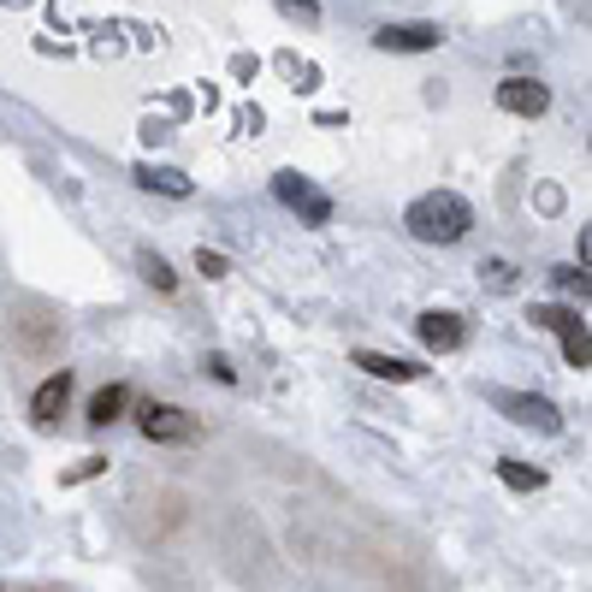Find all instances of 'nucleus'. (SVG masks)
<instances>
[{
  "label": "nucleus",
  "instance_id": "obj_7",
  "mask_svg": "<svg viewBox=\"0 0 592 592\" xmlns=\"http://www.w3.org/2000/svg\"><path fill=\"white\" fill-rule=\"evenodd\" d=\"M498 107L515 113V119H539V113L552 107V90H545V83H533V78H503L498 83Z\"/></svg>",
  "mask_w": 592,
  "mask_h": 592
},
{
  "label": "nucleus",
  "instance_id": "obj_17",
  "mask_svg": "<svg viewBox=\"0 0 592 592\" xmlns=\"http://www.w3.org/2000/svg\"><path fill=\"white\" fill-rule=\"evenodd\" d=\"M279 12H285V19H302V24L321 19V7H314V0H279Z\"/></svg>",
  "mask_w": 592,
  "mask_h": 592
},
{
  "label": "nucleus",
  "instance_id": "obj_13",
  "mask_svg": "<svg viewBox=\"0 0 592 592\" xmlns=\"http://www.w3.org/2000/svg\"><path fill=\"white\" fill-rule=\"evenodd\" d=\"M498 480L510 486V492H539L545 474H539V468H527V462H498Z\"/></svg>",
  "mask_w": 592,
  "mask_h": 592
},
{
  "label": "nucleus",
  "instance_id": "obj_12",
  "mask_svg": "<svg viewBox=\"0 0 592 592\" xmlns=\"http://www.w3.org/2000/svg\"><path fill=\"white\" fill-rule=\"evenodd\" d=\"M125 403H131V392H125V385H101V392L90 397V421H95V427L119 421V415H125Z\"/></svg>",
  "mask_w": 592,
  "mask_h": 592
},
{
  "label": "nucleus",
  "instance_id": "obj_4",
  "mask_svg": "<svg viewBox=\"0 0 592 592\" xmlns=\"http://www.w3.org/2000/svg\"><path fill=\"white\" fill-rule=\"evenodd\" d=\"M492 403L510 421H522V427H539V432H557L562 427V415H557V403L552 397H533V392H492Z\"/></svg>",
  "mask_w": 592,
  "mask_h": 592
},
{
  "label": "nucleus",
  "instance_id": "obj_8",
  "mask_svg": "<svg viewBox=\"0 0 592 592\" xmlns=\"http://www.w3.org/2000/svg\"><path fill=\"white\" fill-rule=\"evenodd\" d=\"M66 403H71V373L60 368V373H48V380L36 385V397H31V421L36 427H54L66 415Z\"/></svg>",
  "mask_w": 592,
  "mask_h": 592
},
{
  "label": "nucleus",
  "instance_id": "obj_9",
  "mask_svg": "<svg viewBox=\"0 0 592 592\" xmlns=\"http://www.w3.org/2000/svg\"><path fill=\"white\" fill-rule=\"evenodd\" d=\"M356 368L373 373V380H392V385H409V380H421V362H403V356H380V350H356Z\"/></svg>",
  "mask_w": 592,
  "mask_h": 592
},
{
  "label": "nucleus",
  "instance_id": "obj_15",
  "mask_svg": "<svg viewBox=\"0 0 592 592\" xmlns=\"http://www.w3.org/2000/svg\"><path fill=\"white\" fill-rule=\"evenodd\" d=\"M101 468H107V456H83L78 462V468H71V474H60V486H78V480H95V474Z\"/></svg>",
  "mask_w": 592,
  "mask_h": 592
},
{
  "label": "nucleus",
  "instance_id": "obj_1",
  "mask_svg": "<svg viewBox=\"0 0 592 592\" xmlns=\"http://www.w3.org/2000/svg\"><path fill=\"white\" fill-rule=\"evenodd\" d=\"M403 225H409L415 243H462V237H468V225H474V208L456 190H427V196L409 201Z\"/></svg>",
  "mask_w": 592,
  "mask_h": 592
},
{
  "label": "nucleus",
  "instance_id": "obj_5",
  "mask_svg": "<svg viewBox=\"0 0 592 592\" xmlns=\"http://www.w3.org/2000/svg\"><path fill=\"white\" fill-rule=\"evenodd\" d=\"M444 42L439 24H380L373 31V48L380 54H432Z\"/></svg>",
  "mask_w": 592,
  "mask_h": 592
},
{
  "label": "nucleus",
  "instance_id": "obj_19",
  "mask_svg": "<svg viewBox=\"0 0 592 592\" xmlns=\"http://www.w3.org/2000/svg\"><path fill=\"white\" fill-rule=\"evenodd\" d=\"M208 373H213V380H220V385H231V380H237V373H231V362H225V356H208Z\"/></svg>",
  "mask_w": 592,
  "mask_h": 592
},
{
  "label": "nucleus",
  "instance_id": "obj_21",
  "mask_svg": "<svg viewBox=\"0 0 592 592\" xmlns=\"http://www.w3.org/2000/svg\"><path fill=\"white\" fill-rule=\"evenodd\" d=\"M0 7H24V0H0Z\"/></svg>",
  "mask_w": 592,
  "mask_h": 592
},
{
  "label": "nucleus",
  "instance_id": "obj_3",
  "mask_svg": "<svg viewBox=\"0 0 592 592\" xmlns=\"http://www.w3.org/2000/svg\"><path fill=\"white\" fill-rule=\"evenodd\" d=\"M272 196H279L285 208H297L309 225H326V220H332V196H326V190H314V184L302 178V172H279V178H272Z\"/></svg>",
  "mask_w": 592,
  "mask_h": 592
},
{
  "label": "nucleus",
  "instance_id": "obj_14",
  "mask_svg": "<svg viewBox=\"0 0 592 592\" xmlns=\"http://www.w3.org/2000/svg\"><path fill=\"white\" fill-rule=\"evenodd\" d=\"M142 279H149L154 291H178V272H172L166 255H154V249H142Z\"/></svg>",
  "mask_w": 592,
  "mask_h": 592
},
{
  "label": "nucleus",
  "instance_id": "obj_11",
  "mask_svg": "<svg viewBox=\"0 0 592 592\" xmlns=\"http://www.w3.org/2000/svg\"><path fill=\"white\" fill-rule=\"evenodd\" d=\"M137 184H142V190H161L172 201L190 196V178H184V172H172V166H137Z\"/></svg>",
  "mask_w": 592,
  "mask_h": 592
},
{
  "label": "nucleus",
  "instance_id": "obj_20",
  "mask_svg": "<svg viewBox=\"0 0 592 592\" xmlns=\"http://www.w3.org/2000/svg\"><path fill=\"white\" fill-rule=\"evenodd\" d=\"M486 272H492V285H498V291H503V285H515V267H510V262H492Z\"/></svg>",
  "mask_w": 592,
  "mask_h": 592
},
{
  "label": "nucleus",
  "instance_id": "obj_6",
  "mask_svg": "<svg viewBox=\"0 0 592 592\" xmlns=\"http://www.w3.org/2000/svg\"><path fill=\"white\" fill-rule=\"evenodd\" d=\"M415 338H421L432 356H451V350H462V338H468V332H462V314H451V309H427L421 321H415Z\"/></svg>",
  "mask_w": 592,
  "mask_h": 592
},
{
  "label": "nucleus",
  "instance_id": "obj_18",
  "mask_svg": "<svg viewBox=\"0 0 592 592\" xmlns=\"http://www.w3.org/2000/svg\"><path fill=\"white\" fill-rule=\"evenodd\" d=\"M557 285H562V291H581L587 297V267H557Z\"/></svg>",
  "mask_w": 592,
  "mask_h": 592
},
{
  "label": "nucleus",
  "instance_id": "obj_16",
  "mask_svg": "<svg viewBox=\"0 0 592 592\" xmlns=\"http://www.w3.org/2000/svg\"><path fill=\"white\" fill-rule=\"evenodd\" d=\"M196 272H201V279H225V255H213V249H196Z\"/></svg>",
  "mask_w": 592,
  "mask_h": 592
},
{
  "label": "nucleus",
  "instance_id": "obj_2",
  "mask_svg": "<svg viewBox=\"0 0 592 592\" xmlns=\"http://www.w3.org/2000/svg\"><path fill=\"white\" fill-rule=\"evenodd\" d=\"M137 427H142V439H154V444H184V439H196V415H184L178 403H142L137 409Z\"/></svg>",
  "mask_w": 592,
  "mask_h": 592
},
{
  "label": "nucleus",
  "instance_id": "obj_10",
  "mask_svg": "<svg viewBox=\"0 0 592 592\" xmlns=\"http://www.w3.org/2000/svg\"><path fill=\"white\" fill-rule=\"evenodd\" d=\"M557 338H562V356H569V368H592V338H587V321H581V314H574L569 309V321H562L557 326Z\"/></svg>",
  "mask_w": 592,
  "mask_h": 592
}]
</instances>
